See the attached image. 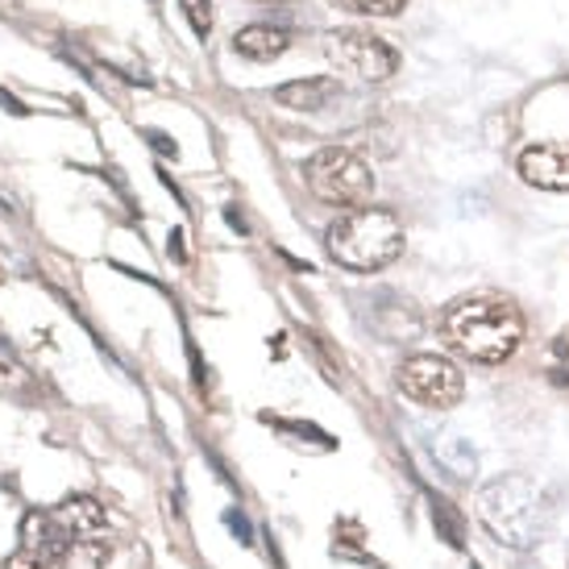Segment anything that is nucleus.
Returning <instances> with one entry per match:
<instances>
[{
    "mask_svg": "<svg viewBox=\"0 0 569 569\" xmlns=\"http://www.w3.org/2000/svg\"><path fill=\"white\" fill-rule=\"evenodd\" d=\"M104 561H109V545L100 537H71L59 557V569H104Z\"/></svg>",
    "mask_w": 569,
    "mask_h": 569,
    "instance_id": "obj_12",
    "label": "nucleus"
},
{
    "mask_svg": "<svg viewBox=\"0 0 569 569\" xmlns=\"http://www.w3.org/2000/svg\"><path fill=\"white\" fill-rule=\"evenodd\" d=\"M478 520L499 545L511 549H532L545 528V503L540 490L523 475H503L478 490Z\"/></svg>",
    "mask_w": 569,
    "mask_h": 569,
    "instance_id": "obj_3",
    "label": "nucleus"
},
{
    "mask_svg": "<svg viewBox=\"0 0 569 569\" xmlns=\"http://www.w3.org/2000/svg\"><path fill=\"white\" fill-rule=\"evenodd\" d=\"M0 569H50V561H47V557L30 553V549H17V553L4 557V566H0Z\"/></svg>",
    "mask_w": 569,
    "mask_h": 569,
    "instance_id": "obj_16",
    "label": "nucleus"
},
{
    "mask_svg": "<svg viewBox=\"0 0 569 569\" xmlns=\"http://www.w3.org/2000/svg\"><path fill=\"white\" fill-rule=\"evenodd\" d=\"M54 523L63 528L67 537H96V532H104V503L92 499V495H67L63 503L50 511Z\"/></svg>",
    "mask_w": 569,
    "mask_h": 569,
    "instance_id": "obj_8",
    "label": "nucleus"
},
{
    "mask_svg": "<svg viewBox=\"0 0 569 569\" xmlns=\"http://www.w3.org/2000/svg\"><path fill=\"white\" fill-rule=\"evenodd\" d=\"M329 258L337 267L370 274V270L391 267L399 253H403V221H399L391 208H349L325 233Z\"/></svg>",
    "mask_w": 569,
    "mask_h": 569,
    "instance_id": "obj_2",
    "label": "nucleus"
},
{
    "mask_svg": "<svg viewBox=\"0 0 569 569\" xmlns=\"http://www.w3.org/2000/svg\"><path fill=\"white\" fill-rule=\"evenodd\" d=\"M332 9H346V13L362 17H399L408 9V0H329Z\"/></svg>",
    "mask_w": 569,
    "mask_h": 569,
    "instance_id": "obj_14",
    "label": "nucleus"
},
{
    "mask_svg": "<svg viewBox=\"0 0 569 569\" xmlns=\"http://www.w3.org/2000/svg\"><path fill=\"white\" fill-rule=\"evenodd\" d=\"M9 283V253L0 250V287Z\"/></svg>",
    "mask_w": 569,
    "mask_h": 569,
    "instance_id": "obj_17",
    "label": "nucleus"
},
{
    "mask_svg": "<svg viewBox=\"0 0 569 569\" xmlns=\"http://www.w3.org/2000/svg\"><path fill=\"white\" fill-rule=\"evenodd\" d=\"M337 92H341L337 80H329V76H312V80L279 83V88H274V104L296 109V112H317V109H325V104H332V96Z\"/></svg>",
    "mask_w": 569,
    "mask_h": 569,
    "instance_id": "obj_10",
    "label": "nucleus"
},
{
    "mask_svg": "<svg viewBox=\"0 0 569 569\" xmlns=\"http://www.w3.org/2000/svg\"><path fill=\"white\" fill-rule=\"evenodd\" d=\"M520 179L545 191H569V142H537L520 154Z\"/></svg>",
    "mask_w": 569,
    "mask_h": 569,
    "instance_id": "obj_7",
    "label": "nucleus"
},
{
    "mask_svg": "<svg viewBox=\"0 0 569 569\" xmlns=\"http://www.w3.org/2000/svg\"><path fill=\"white\" fill-rule=\"evenodd\" d=\"M262 4H287V0H262Z\"/></svg>",
    "mask_w": 569,
    "mask_h": 569,
    "instance_id": "obj_18",
    "label": "nucleus"
},
{
    "mask_svg": "<svg viewBox=\"0 0 569 569\" xmlns=\"http://www.w3.org/2000/svg\"><path fill=\"white\" fill-rule=\"evenodd\" d=\"M445 341L458 349L461 358L482 366L507 362L523 341V317L511 300L499 296H475L458 300L445 312Z\"/></svg>",
    "mask_w": 569,
    "mask_h": 569,
    "instance_id": "obj_1",
    "label": "nucleus"
},
{
    "mask_svg": "<svg viewBox=\"0 0 569 569\" xmlns=\"http://www.w3.org/2000/svg\"><path fill=\"white\" fill-rule=\"evenodd\" d=\"M233 47H238V54L253 59V63H270V59H279L291 47V33L279 30V26H246V30H238Z\"/></svg>",
    "mask_w": 569,
    "mask_h": 569,
    "instance_id": "obj_11",
    "label": "nucleus"
},
{
    "mask_svg": "<svg viewBox=\"0 0 569 569\" xmlns=\"http://www.w3.org/2000/svg\"><path fill=\"white\" fill-rule=\"evenodd\" d=\"M437 458H441L445 466H449V470H453L458 478H470V475H475V453H470V449L461 445V437H445V441L437 445Z\"/></svg>",
    "mask_w": 569,
    "mask_h": 569,
    "instance_id": "obj_13",
    "label": "nucleus"
},
{
    "mask_svg": "<svg viewBox=\"0 0 569 569\" xmlns=\"http://www.w3.org/2000/svg\"><path fill=\"white\" fill-rule=\"evenodd\" d=\"M325 50H329L332 63L349 67L353 76H362V80L370 83H382L391 80L399 71V50L387 42V38H379V33L370 30H332L325 33Z\"/></svg>",
    "mask_w": 569,
    "mask_h": 569,
    "instance_id": "obj_5",
    "label": "nucleus"
},
{
    "mask_svg": "<svg viewBox=\"0 0 569 569\" xmlns=\"http://www.w3.org/2000/svg\"><path fill=\"white\" fill-rule=\"evenodd\" d=\"M67 540L71 537L54 523L50 511H26V520H21V549H30V553L47 557L50 566H59Z\"/></svg>",
    "mask_w": 569,
    "mask_h": 569,
    "instance_id": "obj_9",
    "label": "nucleus"
},
{
    "mask_svg": "<svg viewBox=\"0 0 569 569\" xmlns=\"http://www.w3.org/2000/svg\"><path fill=\"white\" fill-rule=\"evenodd\" d=\"M303 183L317 196L320 204L337 208H362L375 196V171L366 167L346 146H325L312 159L303 162Z\"/></svg>",
    "mask_w": 569,
    "mask_h": 569,
    "instance_id": "obj_4",
    "label": "nucleus"
},
{
    "mask_svg": "<svg viewBox=\"0 0 569 569\" xmlns=\"http://www.w3.org/2000/svg\"><path fill=\"white\" fill-rule=\"evenodd\" d=\"M179 4H183V17L191 21V30L208 38V30H212V0H179Z\"/></svg>",
    "mask_w": 569,
    "mask_h": 569,
    "instance_id": "obj_15",
    "label": "nucleus"
},
{
    "mask_svg": "<svg viewBox=\"0 0 569 569\" xmlns=\"http://www.w3.org/2000/svg\"><path fill=\"white\" fill-rule=\"evenodd\" d=\"M399 391L408 399H416L420 408H453L461 403V391H466V379L461 370L449 358H437V353H416L399 366Z\"/></svg>",
    "mask_w": 569,
    "mask_h": 569,
    "instance_id": "obj_6",
    "label": "nucleus"
}]
</instances>
